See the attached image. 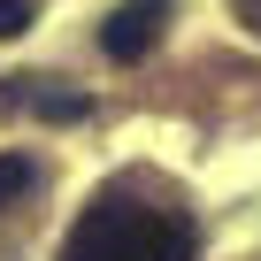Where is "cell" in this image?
Here are the masks:
<instances>
[{
	"mask_svg": "<svg viewBox=\"0 0 261 261\" xmlns=\"http://www.w3.org/2000/svg\"><path fill=\"white\" fill-rule=\"evenodd\" d=\"M162 23H169V0H123V8L100 23V54L108 62H146L154 39H162Z\"/></svg>",
	"mask_w": 261,
	"mask_h": 261,
	"instance_id": "cell-2",
	"label": "cell"
},
{
	"mask_svg": "<svg viewBox=\"0 0 261 261\" xmlns=\"http://www.w3.org/2000/svg\"><path fill=\"white\" fill-rule=\"evenodd\" d=\"M230 8H238V23H246V31L261 39V0H230Z\"/></svg>",
	"mask_w": 261,
	"mask_h": 261,
	"instance_id": "cell-6",
	"label": "cell"
},
{
	"mask_svg": "<svg viewBox=\"0 0 261 261\" xmlns=\"http://www.w3.org/2000/svg\"><path fill=\"white\" fill-rule=\"evenodd\" d=\"M31 177H39V169H31L23 154H0V207H16V200L31 192Z\"/></svg>",
	"mask_w": 261,
	"mask_h": 261,
	"instance_id": "cell-4",
	"label": "cell"
},
{
	"mask_svg": "<svg viewBox=\"0 0 261 261\" xmlns=\"http://www.w3.org/2000/svg\"><path fill=\"white\" fill-rule=\"evenodd\" d=\"M23 23H31V0H0V39H16Z\"/></svg>",
	"mask_w": 261,
	"mask_h": 261,
	"instance_id": "cell-5",
	"label": "cell"
},
{
	"mask_svg": "<svg viewBox=\"0 0 261 261\" xmlns=\"http://www.w3.org/2000/svg\"><path fill=\"white\" fill-rule=\"evenodd\" d=\"M0 108H31L39 123H85L92 115V92H77L62 77H8V85H0Z\"/></svg>",
	"mask_w": 261,
	"mask_h": 261,
	"instance_id": "cell-3",
	"label": "cell"
},
{
	"mask_svg": "<svg viewBox=\"0 0 261 261\" xmlns=\"http://www.w3.org/2000/svg\"><path fill=\"white\" fill-rule=\"evenodd\" d=\"M192 253H200V238H192L185 215L139 207V200H123V192L92 200L77 215V230L62 238V261H192Z\"/></svg>",
	"mask_w": 261,
	"mask_h": 261,
	"instance_id": "cell-1",
	"label": "cell"
}]
</instances>
